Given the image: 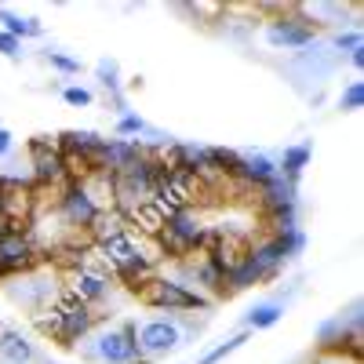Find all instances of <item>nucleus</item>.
Returning <instances> with one entry per match:
<instances>
[{
  "label": "nucleus",
  "mask_w": 364,
  "mask_h": 364,
  "mask_svg": "<svg viewBox=\"0 0 364 364\" xmlns=\"http://www.w3.org/2000/svg\"><path fill=\"white\" fill-rule=\"evenodd\" d=\"M33 321H37V328L44 331V336H51L58 346L73 350L77 343H84L91 336V328L99 324V314H95V306H87V302H80L77 295H70L63 288V295H58L44 314H37Z\"/></svg>",
  "instance_id": "f257e3e1"
},
{
  "label": "nucleus",
  "mask_w": 364,
  "mask_h": 364,
  "mask_svg": "<svg viewBox=\"0 0 364 364\" xmlns=\"http://www.w3.org/2000/svg\"><path fill=\"white\" fill-rule=\"evenodd\" d=\"M132 295L142 302V306L161 310V314H190V310H208V306H211L208 295H200L197 288L182 284V281H175V277H164V273L146 277Z\"/></svg>",
  "instance_id": "f03ea898"
},
{
  "label": "nucleus",
  "mask_w": 364,
  "mask_h": 364,
  "mask_svg": "<svg viewBox=\"0 0 364 364\" xmlns=\"http://www.w3.org/2000/svg\"><path fill=\"white\" fill-rule=\"evenodd\" d=\"M204 233H208V226H204V219H200V211H197V208H182V211H175V215L164 219V226H161V233H157L154 240H157V248H161L164 259L186 262L193 252L200 255Z\"/></svg>",
  "instance_id": "7ed1b4c3"
},
{
  "label": "nucleus",
  "mask_w": 364,
  "mask_h": 364,
  "mask_svg": "<svg viewBox=\"0 0 364 364\" xmlns=\"http://www.w3.org/2000/svg\"><path fill=\"white\" fill-rule=\"evenodd\" d=\"M84 357L95 364H139V343H135V321L106 324L102 331L84 339Z\"/></svg>",
  "instance_id": "20e7f679"
},
{
  "label": "nucleus",
  "mask_w": 364,
  "mask_h": 364,
  "mask_svg": "<svg viewBox=\"0 0 364 364\" xmlns=\"http://www.w3.org/2000/svg\"><path fill=\"white\" fill-rule=\"evenodd\" d=\"M135 343H139V364H154L186 343V328L175 317H149L135 324Z\"/></svg>",
  "instance_id": "39448f33"
},
{
  "label": "nucleus",
  "mask_w": 364,
  "mask_h": 364,
  "mask_svg": "<svg viewBox=\"0 0 364 364\" xmlns=\"http://www.w3.org/2000/svg\"><path fill=\"white\" fill-rule=\"evenodd\" d=\"M4 291L11 295V302H18L22 310H29V314H44L51 302L63 295V288L55 284V273H48L44 269V262L41 266H33L29 273H18V277H11L8 284H4Z\"/></svg>",
  "instance_id": "423d86ee"
},
{
  "label": "nucleus",
  "mask_w": 364,
  "mask_h": 364,
  "mask_svg": "<svg viewBox=\"0 0 364 364\" xmlns=\"http://www.w3.org/2000/svg\"><path fill=\"white\" fill-rule=\"evenodd\" d=\"M26 154H29V168H33V186H51V190L66 186V157L55 139H48V135L29 139Z\"/></svg>",
  "instance_id": "0eeeda50"
},
{
  "label": "nucleus",
  "mask_w": 364,
  "mask_h": 364,
  "mask_svg": "<svg viewBox=\"0 0 364 364\" xmlns=\"http://www.w3.org/2000/svg\"><path fill=\"white\" fill-rule=\"evenodd\" d=\"M44 255L37 248V240L29 230H15L0 237V284H8L18 273H29L33 266H41Z\"/></svg>",
  "instance_id": "6e6552de"
},
{
  "label": "nucleus",
  "mask_w": 364,
  "mask_h": 364,
  "mask_svg": "<svg viewBox=\"0 0 364 364\" xmlns=\"http://www.w3.org/2000/svg\"><path fill=\"white\" fill-rule=\"evenodd\" d=\"M55 211H58V219L66 223V230L73 233H87L91 226H95L99 219V200L87 193L84 182H66L63 190H58V200H55Z\"/></svg>",
  "instance_id": "1a4fd4ad"
},
{
  "label": "nucleus",
  "mask_w": 364,
  "mask_h": 364,
  "mask_svg": "<svg viewBox=\"0 0 364 364\" xmlns=\"http://www.w3.org/2000/svg\"><path fill=\"white\" fill-rule=\"evenodd\" d=\"M70 295H77L87 306H99L102 299H109L113 291V277L99 266V262H84L80 269H70V284H66Z\"/></svg>",
  "instance_id": "9d476101"
},
{
  "label": "nucleus",
  "mask_w": 364,
  "mask_h": 364,
  "mask_svg": "<svg viewBox=\"0 0 364 364\" xmlns=\"http://www.w3.org/2000/svg\"><path fill=\"white\" fill-rule=\"evenodd\" d=\"M266 41L273 48H310L317 41V29H314V22L299 18V15L295 18H273L266 26Z\"/></svg>",
  "instance_id": "9b49d317"
},
{
  "label": "nucleus",
  "mask_w": 364,
  "mask_h": 364,
  "mask_svg": "<svg viewBox=\"0 0 364 364\" xmlns=\"http://www.w3.org/2000/svg\"><path fill=\"white\" fill-rule=\"evenodd\" d=\"M0 364H37V346L18 328H0Z\"/></svg>",
  "instance_id": "f8f14e48"
},
{
  "label": "nucleus",
  "mask_w": 364,
  "mask_h": 364,
  "mask_svg": "<svg viewBox=\"0 0 364 364\" xmlns=\"http://www.w3.org/2000/svg\"><path fill=\"white\" fill-rule=\"evenodd\" d=\"M248 255L259 262V269H262V277H266V281L277 277V273L284 269V262H288V255H284V248H281V240H277V237H262L259 245L248 248Z\"/></svg>",
  "instance_id": "ddd939ff"
},
{
  "label": "nucleus",
  "mask_w": 364,
  "mask_h": 364,
  "mask_svg": "<svg viewBox=\"0 0 364 364\" xmlns=\"http://www.w3.org/2000/svg\"><path fill=\"white\" fill-rule=\"evenodd\" d=\"M262 281H266V277H262L259 262H255L252 255H245L233 269L223 273V291H226V295H233V291H248V288H255V284H262Z\"/></svg>",
  "instance_id": "4468645a"
},
{
  "label": "nucleus",
  "mask_w": 364,
  "mask_h": 364,
  "mask_svg": "<svg viewBox=\"0 0 364 364\" xmlns=\"http://www.w3.org/2000/svg\"><path fill=\"white\" fill-rule=\"evenodd\" d=\"M269 178H277V161H269L266 154H245V168H240V182L252 190L266 186Z\"/></svg>",
  "instance_id": "2eb2a0df"
},
{
  "label": "nucleus",
  "mask_w": 364,
  "mask_h": 364,
  "mask_svg": "<svg viewBox=\"0 0 364 364\" xmlns=\"http://www.w3.org/2000/svg\"><path fill=\"white\" fill-rule=\"evenodd\" d=\"M281 317H284V302H281V299H266V302H259V306L248 310L245 331H266V328L277 324Z\"/></svg>",
  "instance_id": "dca6fc26"
},
{
  "label": "nucleus",
  "mask_w": 364,
  "mask_h": 364,
  "mask_svg": "<svg viewBox=\"0 0 364 364\" xmlns=\"http://www.w3.org/2000/svg\"><path fill=\"white\" fill-rule=\"evenodd\" d=\"M0 22H4V33H8V37H15V41H26V37H44L41 18H22V15L8 11L4 4H0Z\"/></svg>",
  "instance_id": "f3484780"
},
{
  "label": "nucleus",
  "mask_w": 364,
  "mask_h": 364,
  "mask_svg": "<svg viewBox=\"0 0 364 364\" xmlns=\"http://www.w3.org/2000/svg\"><path fill=\"white\" fill-rule=\"evenodd\" d=\"M310 164V146H288L284 149V161L277 164V175L284 182H291V186H299V178H302V168Z\"/></svg>",
  "instance_id": "a211bd4d"
},
{
  "label": "nucleus",
  "mask_w": 364,
  "mask_h": 364,
  "mask_svg": "<svg viewBox=\"0 0 364 364\" xmlns=\"http://www.w3.org/2000/svg\"><path fill=\"white\" fill-rule=\"evenodd\" d=\"M248 336H252V331H245V328H240L237 336H230V339H226V343H219L215 350H208V353H204V357H200L197 364H219V360H226L230 353H237L240 346L248 343Z\"/></svg>",
  "instance_id": "6ab92c4d"
},
{
  "label": "nucleus",
  "mask_w": 364,
  "mask_h": 364,
  "mask_svg": "<svg viewBox=\"0 0 364 364\" xmlns=\"http://www.w3.org/2000/svg\"><path fill=\"white\" fill-rule=\"evenodd\" d=\"M139 135H157V139H164L161 132L149 128L142 117H135V113H120V120H117V139H139Z\"/></svg>",
  "instance_id": "aec40b11"
},
{
  "label": "nucleus",
  "mask_w": 364,
  "mask_h": 364,
  "mask_svg": "<svg viewBox=\"0 0 364 364\" xmlns=\"http://www.w3.org/2000/svg\"><path fill=\"white\" fill-rule=\"evenodd\" d=\"M266 237H277L288 259H295V255H299L302 248H306V233H302L299 226H295V230H284V233H266Z\"/></svg>",
  "instance_id": "412c9836"
},
{
  "label": "nucleus",
  "mask_w": 364,
  "mask_h": 364,
  "mask_svg": "<svg viewBox=\"0 0 364 364\" xmlns=\"http://www.w3.org/2000/svg\"><path fill=\"white\" fill-rule=\"evenodd\" d=\"M360 106H364V84H360V80H350V84L343 87V95H339V109L357 113Z\"/></svg>",
  "instance_id": "4be33fe9"
},
{
  "label": "nucleus",
  "mask_w": 364,
  "mask_h": 364,
  "mask_svg": "<svg viewBox=\"0 0 364 364\" xmlns=\"http://www.w3.org/2000/svg\"><path fill=\"white\" fill-rule=\"evenodd\" d=\"M331 44H336L339 51H346V55H353V51H360V48H364V37H360V29H350V33H339Z\"/></svg>",
  "instance_id": "5701e85b"
},
{
  "label": "nucleus",
  "mask_w": 364,
  "mask_h": 364,
  "mask_svg": "<svg viewBox=\"0 0 364 364\" xmlns=\"http://www.w3.org/2000/svg\"><path fill=\"white\" fill-rule=\"evenodd\" d=\"M44 58H48L55 70H63V73H80V63H77V58H70V55H63V51H44Z\"/></svg>",
  "instance_id": "b1692460"
},
{
  "label": "nucleus",
  "mask_w": 364,
  "mask_h": 364,
  "mask_svg": "<svg viewBox=\"0 0 364 364\" xmlns=\"http://www.w3.org/2000/svg\"><path fill=\"white\" fill-rule=\"evenodd\" d=\"M63 99H66L70 106H91V91L80 87V84H66V87H63Z\"/></svg>",
  "instance_id": "393cba45"
},
{
  "label": "nucleus",
  "mask_w": 364,
  "mask_h": 364,
  "mask_svg": "<svg viewBox=\"0 0 364 364\" xmlns=\"http://www.w3.org/2000/svg\"><path fill=\"white\" fill-rule=\"evenodd\" d=\"M0 55H4V58H22V55H26V51H22V41L0 33Z\"/></svg>",
  "instance_id": "a878e982"
},
{
  "label": "nucleus",
  "mask_w": 364,
  "mask_h": 364,
  "mask_svg": "<svg viewBox=\"0 0 364 364\" xmlns=\"http://www.w3.org/2000/svg\"><path fill=\"white\" fill-rule=\"evenodd\" d=\"M11 149H15V139L8 128H0V157H11Z\"/></svg>",
  "instance_id": "bb28decb"
},
{
  "label": "nucleus",
  "mask_w": 364,
  "mask_h": 364,
  "mask_svg": "<svg viewBox=\"0 0 364 364\" xmlns=\"http://www.w3.org/2000/svg\"><path fill=\"white\" fill-rule=\"evenodd\" d=\"M350 66H353V70H364V48L350 55Z\"/></svg>",
  "instance_id": "cd10ccee"
},
{
  "label": "nucleus",
  "mask_w": 364,
  "mask_h": 364,
  "mask_svg": "<svg viewBox=\"0 0 364 364\" xmlns=\"http://www.w3.org/2000/svg\"><path fill=\"white\" fill-rule=\"evenodd\" d=\"M0 215H4V197H0Z\"/></svg>",
  "instance_id": "c85d7f7f"
}]
</instances>
